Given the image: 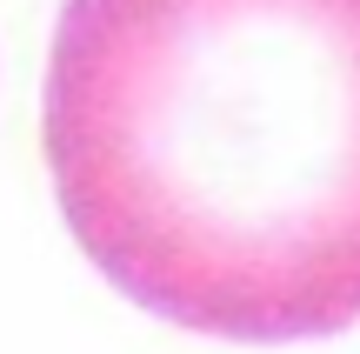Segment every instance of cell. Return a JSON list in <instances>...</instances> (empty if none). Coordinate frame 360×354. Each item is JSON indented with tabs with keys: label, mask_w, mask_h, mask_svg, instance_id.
Segmentation results:
<instances>
[{
	"label": "cell",
	"mask_w": 360,
	"mask_h": 354,
	"mask_svg": "<svg viewBox=\"0 0 360 354\" xmlns=\"http://www.w3.org/2000/svg\"><path fill=\"white\" fill-rule=\"evenodd\" d=\"M40 141L80 254L147 315L360 321V0H67Z\"/></svg>",
	"instance_id": "1"
}]
</instances>
